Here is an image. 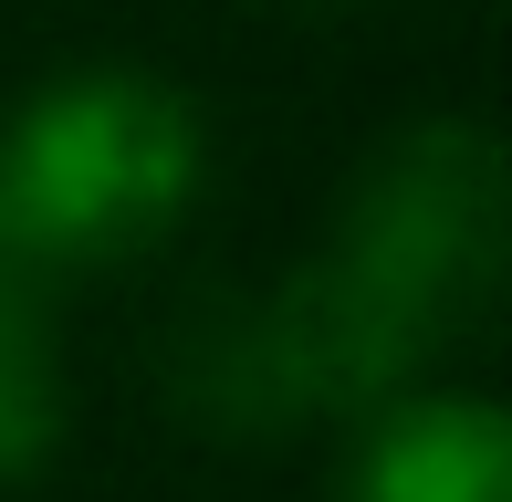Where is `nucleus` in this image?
I'll use <instances>...</instances> for the list:
<instances>
[{"label": "nucleus", "instance_id": "nucleus-4", "mask_svg": "<svg viewBox=\"0 0 512 502\" xmlns=\"http://www.w3.org/2000/svg\"><path fill=\"white\" fill-rule=\"evenodd\" d=\"M63 440V367H53V314L42 272L0 251V482L42 471Z\"/></svg>", "mask_w": 512, "mask_h": 502}, {"label": "nucleus", "instance_id": "nucleus-2", "mask_svg": "<svg viewBox=\"0 0 512 502\" xmlns=\"http://www.w3.org/2000/svg\"><path fill=\"white\" fill-rule=\"evenodd\" d=\"M199 105L157 74H63L0 126V251L32 272L136 262L199 199Z\"/></svg>", "mask_w": 512, "mask_h": 502}, {"label": "nucleus", "instance_id": "nucleus-1", "mask_svg": "<svg viewBox=\"0 0 512 502\" xmlns=\"http://www.w3.org/2000/svg\"><path fill=\"white\" fill-rule=\"evenodd\" d=\"M502 272V168L481 126H408L356 178L335 241L283 283L262 335V367L304 408H366L408 398L418 356L460 335L492 304Z\"/></svg>", "mask_w": 512, "mask_h": 502}, {"label": "nucleus", "instance_id": "nucleus-3", "mask_svg": "<svg viewBox=\"0 0 512 502\" xmlns=\"http://www.w3.org/2000/svg\"><path fill=\"white\" fill-rule=\"evenodd\" d=\"M335 502H512V429L492 398H387L366 408V440Z\"/></svg>", "mask_w": 512, "mask_h": 502}]
</instances>
